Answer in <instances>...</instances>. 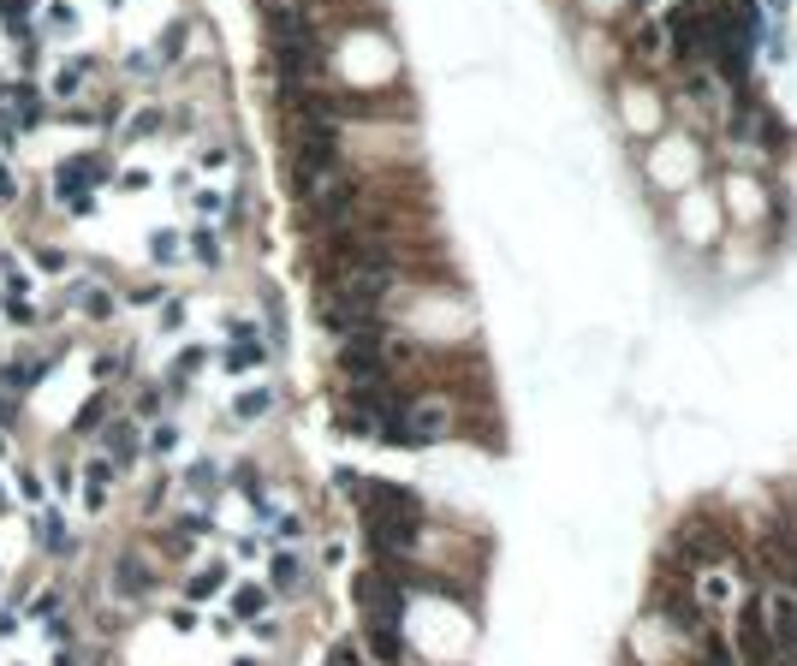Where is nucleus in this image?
Here are the masks:
<instances>
[{
    "label": "nucleus",
    "mask_w": 797,
    "mask_h": 666,
    "mask_svg": "<svg viewBox=\"0 0 797 666\" xmlns=\"http://www.w3.org/2000/svg\"><path fill=\"white\" fill-rule=\"evenodd\" d=\"M732 655H738V666H780L774 631H768V613H762V595L744 601V613L732 619Z\"/></svg>",
    "instance_id": "1"
},
{
    "label": "nucleus",
    "mask_w": 797,
    "mask_h": 666,
    "mask_svg": "<svg viewBox=\"0 0 797 666\" xmlns=\"http://www.w3.org/2000/svg\"><path fill=\"white\" fill-rule=\"evenodd\" d=\"M114 482H119V464L108 458V452H90V458H84V506L102 512L108 494H114Z\"/></svg>",
    "instance_id": "2"
},
{
    "label": "nucleus",
    "mask_w": 797,
    "mask_h": 666,
    "mask_svg": "<svg viewBox=\"0 0 797 666\" xmlns=\"http://www.w3.org/2000/svg\"><path fill=\"white\" fill-rule=\"evenodd\" d=\"M268 363V345L256 339V328L250 322H232L227 328V369L238 375V369H262Z\"/></svg>",
    "instance_id": "3"
},
{
    "label": "nucleus",
    "mask_w": 797,
    "mask_h": 666,
    "mask_svg": "<svg viewBox=\"0 0 797 666\" xmlns=\"http://www.w3.org/2000/svg\"><path fill=\"white\" fill-rule=\"evenodd\" d=\"M102 452L114 458L119 470H125V464H137V452H143V429H137L131 417H114V423H102Z\"/></svg>",
    "instance_id": "4"
},
{
    "label": "nucleus",
    "mask_w": 797,
    "mask_h": 666,
    "mask_svg": "<svg viewBox=\"0 0 797 666\" xmlns=\"http://www.w3.org/2000/svg\"><path fill=\"white\" fill-rule=\"evenodd\" d=\"M185 256H191V262H197V268H221V262H227V244H221V226H191V232H185Z\"/></svg>",
    "instance_id": "5"
},
{
    "label": "nucleus",
    "mask_w": 797,
    "mask_h": 666,
    "mask_svg": "<svg viewBox=\"0 0 797 666\" xmlns=\"http://www.w3.org/2000/svg\"><path fill=\"white\" fill-rule=\"evenodd\" d=\"M72 298H78V310H84V316H96V322H108V316H114V292H108V286H102V280H90V274H78V280H72Z\"/></svg>",
    "instance_id": "6"
},
{
    "label": "nucleus",
    "mask_w": 797,
    "mask_h": 666,
    "mask_svg": "<svg viewBox=\"0 0 797 666\" xmlns=\"http://www.w3.org/2000/svg\"><path fill=\"white\" fill-rule=\"evenodd\" d=\"M30 524H36V542H42L48 554H66V548H72V536H66V518H60L54 506H36V518H30Z\"/></svg>",
    "instance_id": "7"
},
{
    "label": "nucleus",
    "mask_w": 797,
    "mask_h": 666,
    "mask_svg": "<svg viewBox=\"0 0 797 666\" xmlns=\"http://www.w3.org/2000/svg\"><path fill=\"white\" fill-rule=\"evenodd\" d=\"M369 649H375V661L381 666H399L405 661V637H399V625H369Z\"/></svg>",
    "instance_id": "8"
},
{
    "label": "nucleus",
    "mask_w": 797,
    "mask_h": 666,
    "mask_svg": "<svg viewBox=\"0 0 797 666\" xmlns=\"http://www.w3.org/2000/svg\"><path fill=\"white\" fill-rule=\"evenodd\" d=\"M262 613H268V589L244 583V589L232 595V619H238V625H262Z\"/></svg>",
    "instance_id": "9"
},
{
    "label": "nucleus",
    "mask_w": 797,
    "mask_h": 666,
    "mask_svg": "<svg viewBox=\"0 0 797 666\" xmlns=\"http://www.w3.org/2000/svg\"><path fill=\"white\" fill-rule=\"evenodd\" d=\"M298 583H304V559H298V554H274V565H268V589L292 595Z\"/></svg>",
    "instance_id": "10"
},
{
    "label": "nucleus",
    "mask_w": 797,
    "mask_h": 666,
    "mask_svg": "<svg viewBox=\"0 0 797 666\" xmlns=\"http://www.w3.org/2000/svg\"><path fill=\"white\" fill-rule=\"evenodd\" d=\"M185 232H173V226H161V232H149V262L155 268H173L179 256H185V244H179Z\"/></svg>",
    "instance_id": "11"
},
{
    "label": "nucleus",
    "mask_w": 797,
    "mask_h": 666,
    "mask_svg": "<svg viewBox=\"0 0 797 666\" xmlns=\"http://www.w3.org/2000/svg\"><path fill=\"white\" fill-rule=\"evenodd\" d=\"M268 411H274V393H268V387H250V393H238V405H232L238 423H256V417H268Z\"/></svg>",
    "instance_id": "12"
},
{
    "label": "nucleus",
    "mask_w": 797,
    "mask_h": 666,
    "mask_svg": "<svg viewBox=\"0 0 797 666\" xmlns=\"http://www.w3.org/2000/svg\"><path fill=\"white\" fill-rule=\"evenodd\" d=\"M197 369H203V351H179V357H173V369H167V393H185Z\"/></svg>",
    "instance_id": "13"
},
{
    "label": "nucleus",
    "mask_w": 797,
    "mask_h": 666,
    "mask_svg": "<svg viewBox=\"0 0 797 666\" xmlns=\"http://www.w3.org/2000/svg\"><path fill=\"white\" fill-rule=\"evenodd\" d=\"M221 589H227V565H203V577H191V583H185V595H191V601H209V595H221Z\"/></svg>",
    "instance_id": "14"
},
{
    "label": "nucleus",
    "mask_w": 797,
    "mask_h": 666,
    "mask_svg": "<svg viewBox=\"0 0 797 666\" xmlns=\"http://www.w3.org/2000/svg\"><path fill=\"white\" fill-rule=\"evenodd\" d=\"M125 595H149L155 589V577H149V565H137V559H119V577H114Z\"/></svg>",
    "instance_id": "15"
},
{
    "label": "nucleus",
    "mask_w": 797,
    "mask_h": 666,
    "mask_svg": "<svg viewBox=\"0 0 797 666\" xmlns=\"http://www.w3.org/2000/svg\"><path fill=\"white\" fill-rule=\"evenodd\" d=\"M185 488H191V494H215V488H221V464H209V458L191 464V470H185Z\"/></svg>",
    "instance_id": "16"
},
{
    "label": "nucleus",
    "mask_w": 797,
    "mask_h": 666,
    "mask_svg": "<svg viewBox=\"0 0 797 666\" xmlns=\"http://www.w3.org/2000/svg\"><path fill=\"white\" fill-rule=\"evenodd\" d=\"M161 298H167V292H161V280H143V286H131V292H125V304H143V310H149V304H161Z\"/></svg>",
    "instance_id": "17"
},
{
    "label": "nucleus",
    "mask_w": 797,
    "mask_h": 666,
    "mask_svg": "<svg viewBox=\"0 0 797 666\" xmlns=\"http://www.w3.org/2000/svg\"><path fill=\"white\" fill-rule=\"evenodd\" d=\"M179 446V429L173 423H155V435H149V452H173Z\"/></svg>",
    "instance_id": "18"
},
{
    "label": "nucleus",
    "mask_w": 797,
    "mask_h": 666,
    "mask_svg": "<svg viewBox=\"0 0 797 666\" xmlns=\"http://www.w3.org/2000/svg\"><path fill=\"white\" fill-rule=\"evenodd\" d=\"M30 262H36V268H54V274L66 268V256H60V250H48V244H30Z\"/></svg>",
    "instance_id": "19"
},
{
    "label": "nucleus",
    "mask_w": 797,
    "mask_h": 666,
    "mask_svg": "<svg viewBox=\"0 0 797 666\" xmlns=\"http://www.w3.org/2000/svg\"><path fill=\"white\" fill-rule=\"evenodd\" d=\"M12 203H18V173L0 161V209H12Z\"/></svg>",
    "instance_id": "20"
},
{
    "label": "nucleus",
    "mask_w": 797,
    "mask_h": 666,
    "mask_svg": "<svg viewBox=\"0 0 797 666\" xmlns=\"http://www.w3.org/2000/svg\"><path fill=\"white\" fill-rule=\"evenodd\" d=\"M227 161H232L227 143H209V149H197V167H227Z\"/></svg>",
    "instance_id": "21"
},
{
    "label": "nucleus",
    "mask_w": 797,
    "mask_h": 666,
    "mask_svg": "<svg viewBox=\"0 0 797 666\" xmlns=\"http://www.w3.org/2000/svg\"><path fill=\"white\" fill-rule=\"evenodd\" d=\"M18 488H24V500H42V476L36 470H18Z\"/></svg>",
    "instance_id": "22"
}]
</instances>
